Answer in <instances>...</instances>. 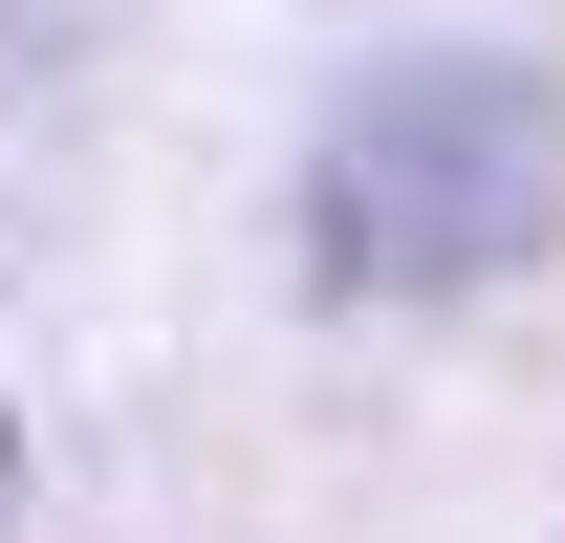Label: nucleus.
<instances>
[{
  "label": "nucleus",
  "mask_w": 565,
  "mask_h": 543,
  "mask_svg": "<svg viewBox=\"0 0 565 543\" xmlns=\"http://www.w3.org/2000/svg\"><path fill=\"white\" fill-rule=\"evenodd\" d=\"M565 217V131L522 66H370L305 152V283L327 305H457Z\"/></svg>",
  "instance_id": "nucleus-1"
},
{
  "label": "nucleus",
  "mask_w": 565,
  "mask_h": 543,
  "mask_svg": "<svg viewBox=\"0 0 565 543\" xmlns=\"http://www.w3.org/2000/svg\"><path fill=\"white\" fill-rule=\"evenodd\" d=\"M0 478H22V457H0Z\"/></svg>",
  "instance_id": "nucleus-2"
}]
</instances>
